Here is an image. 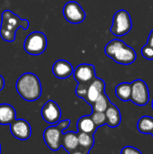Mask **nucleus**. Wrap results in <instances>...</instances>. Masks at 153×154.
I'll use <instances>...</instances> for the list:
<instances>
[{
    "label": "nucleus",
    "mask_w": 153,
    "mask_h": 154,
    "mask_svg": "<svg viewBox=\"0 0 153 154\" xmlns=\"http://www.w3.org/2000/svg\"><path fill=\"white\" fill-rule=\"evenodd\" d=\"M15 88L19 96L25 101L33 102L41 96V84L39 78L31 72L23 73L16 81Z\"/></svg>",
    "instance_id": "obj_1"
},
{
    "label": "nucleus",
    "mask_w": 153,
    "mask_h": 154,
    "mask_svg": "<svg viewBox=\"0 0 153 154\" xmlns=\"http://www.w3.org/2000/svg\"><path fill=\"white\" fill-rule=\"evenodd\" d=\"M105 52L106 56L121 65H130L136 60L134 49L119 39L110 41L105 47Z\"/></svg>",
    "instance_id": "obj_2"
},
{
    "label": "nucleus",
    "mask_w": 153,
    "mask_h": 154,
    "mask_svg": "<svg viewBox=\"0 0 153 154\" xmlns=\"http://www.w3.org/2000/svg\"><path fill=\"white\" fill-rule=\"evenodd\" d=\"M19 27L27 30L29 27V21L26 19H21L10 10H5L2 13L0 36L3 40L8 42H14L16 31Z\"/></svg>",
    "instance_id": "obj_3"
},
{
    "label": "nucleus",
    "mask_w": 153,
    "mask_h": 154,
    "mask_svg": "<svg viewBox=\"0 0 153 154\" xmlns=\"http://www.w3.org/2000/svg\"><path fill=\"white\" fill-rule=\"evenodd\" d=\"M69 120L60 121L54 126L47 127L43 132V140L46 145L52 152H57L62 146V131L69 127Z\"/></svg>",
    "instance_id": "obj_4"
},
{
    "label": "nucleus",
    "mask_w": 153,
    "mask_h": 154,
    "mask_svg": "<svg viewBox=\"0 0 153 154\" xmlns=\"http://www.w3.org/2000/svg\"><path fill=\"white\" fill-rule=\"evenodd\" d=\"M132 27L133 22L130 14L126 10L122 9L115 14L110 32L116 37H122L127 34Z\"/></svg>",
    "instance_id": "obj_5"
},
{
    "label": "nucleus",
    "mask_w": 153,
    "mask_h": 154,
    "mask_svg": "<svg viewBox=\"0 0 153 154\" xmlns=\"http://www.w3.org/2000/svg\"><path fill=\"white\" fill-rule=\"evenodd\" d=\"M46 48L47 38L41 32H33L30 33L23 42L24 51L31 55H40L45 51Z\"/></svg>",
    "instance_id": "obj_6"
},
{
    "label": "nucleus",
    "mask_w": 153,
    "mask_h": 154,
    "mask_svg": "<svg viewBox=\"0 0 153 154\" xmlns=\"http://www.w3.org/2000/svg\"><path fill=\"white\" fill-rule=\"evenodd\" d=\"M131 101L139 106H146L150 101V92L147 84L142 79H136L132 82Z\"/></svg>",
    "instance_id": "obj_7"
},
{
    "label": "nucleus",
    "mask_w": 153,
    "mask_h": 154,
    "mask_svg": "<svg viewBox=\"0 0 153 154\" xmlns=\"http://www.w3.org/2000/svg\"><path fill=\"white\" fill-rule=\"evenodd\" d=\"M63 15L69 23L73 24L80 23L86 19V12L76 1L68 2L64 5Z\"/></svg>",
    "instance_id": "obj_8"
},
{
    "label": "nucleus",
    "mask_w": 153,
    "mask_h": 154,
    "mask_svg": "<svg viewBox=\"0 0 153 154\" xmlns=\"http://www.w3.org/2000/svg\"><path fill=\"white\" fill-rule=\"evenodd\" d=\"M41 113L42 119L50 125H55L60 121L61 110L58 104L53 100H48L43 105Z\"/></svg>",
    "instance_id": "obj_9"
},
{
    "label": "nucleus",
    "mask_w": 153,
    "mask_h": 154,
    "mask_svg": "<svg viewBox=\"0 0 153 154\" xmlns=\"http://www.w3.org/2000/svg\"><path fill=\"white\" fill-rule=\"evenodd\" d=\"M10 126V132L12 135L21 141H26L31 137L32 128L30 124L24 119H15Z\"/></svg>",
    "instance_id": "obj_10"
},
{
    "label": "nucleus",
    "mask_w": 153,
    "mask_h": 154,
    "mask_svg": "<svg viewBox=\"0 0 153 154\" xmlns=\"http://www.w3.org/2000/svg\"><path fill=\"white\" fill-rule=\"evenodd\" d=\"M73 76L78 83H90L96 78L95 66L87 63L80 64L74 69Z\"/></svg>",
    "instance_id": "obj_11"
},
{
    "label": "nucleus",
    "mask_w": 153,
    "mask_h": 154,
    "mask_svg": "<svg viewBox=\"0 0 153 154\" xmlns=\"http://www.w3.org/2000/svg\"><path fill=\"white\" fill-rule=\"evenodd\" d=\"M105 89H106L105 81L99 78H96L88 86L87 93L85 100L92 106L96 101V99L105 92Z\"/></svg>",
    "instance_id": "obj_12"
},
{
    "label": "nucleus",
    "mask_w": 153,
    "mask_h": 154,
    "mask_svg": "<svg viewBox=\"0 0 153 154\" xmlns=\"http://www.w3.org/2000/svg\"><path fill=\"white\" fill-rule=\"evenodd\" d=\"M74 72L72 65L65 60H59L54 62L52 66V73L53 75L60 79H65L69 78Z\"/></svg>",
    "instance_id": "obj_13"
},
{
    "label": "nucleus",
    "mask_w": 153,
    "mask_h": 154,
    "mask_svg": "<svg viewBox=\"0 0 153 154\" xmlns=\"http://www.w3.org/2000/svg\"><path fill=\"white\" fill-rule=\"evenodd\" d=\"M16 119V112L9 104H0V125H11Z\"/></svg>",
    "instance_id": "obj_14"
},
{
    "label": "nucleus",
    "mask_w": 153,
    "mask_h": 154,
    "mask_svg": "<svg viewBox=\"0 0 153 154\" xmlns=\"http://www.w3.org/2000/svg\"><path fill=\"white\" fill-rule=\"evenodd\" d=\"M105 113L106 116V125L111 128L118 127L121 124V113L118 107L113 103H110Z\"/></svg>",
    "instance_id": "obj_15"
},
{
    "label": "nucleus",
    "mask_w": 153,
    "mask_h": 154,
    "mask_svg": "<svg viewBox=\"0 0 153 154\" xmlns=\"http://www.w3.org/2000/svg\"><path fill=\"white\" fill-rule=\"evenodd\" d=\"M79 145L78 137L77 133L68 132L64 133L62 135V146L66 151L69 152H72L77 150L78 146Z\"/></svg>",
    "instance_id": "obj_16"
},
{
    "label": "nucleus",
    "mask_w": 153,
    "mask_h": 154,
    "mask_svg": "<svg viewBox=\"0 0 153 154\" xmlns=\"http://www.w3.org/2000/svg\"><path fill=\"white\" fill-rule=\"evenodd\" d=\"M78 130V132L87 133L89 134H94V133L96 130V125H95L91 116H84L80 117L77 123Z\"/></svg>",
    "instance_id": "obj_17"
},
{
    "label": "nucleus",
    "mask_w": 153,
    "mask_h": 154,
    "mask_svg": "<svg viewBox=\"0 0 153 154\" xmlns=\"http://www.w3.org/2000/svg\"><path fill=\"white\" fill-rule=\"evenodd\" d=\"M115 95L121 101H130L132 97V83L123 82L118 84L115 88Z\"/></svg>",
    "instance_id": "obj_18"
},
{
    "label": "nucleus",
    "mask_w": 153,
    "mask_h": 154,
    "mask_svg": "<svg viewBox=\"0 0 153 154\" xmlns=\"http://www.w3.org/2000/svg\"><path fill=\"white\" fill-rule=\"evenodd\" d=\"M137 129L142 134H152L153 117L149 116H142L137 123Z\"/></svg>",
    "instance_id": "obj_19"
},
{
    "label": "nucleus",
    "mask_w": 153,
    "mask_h": 154,
    "mask_svg": "<svg viewBox=\"0 0 153 154\" xmlns=\"http://www.w3.org/2000/svg\"><path fill=\"white\" fill-rule=\"evenodd\" d=\"M110 100L107 97L106 94L104 92L97 99L96 101L92 105L93 107V111H96V112H106V109L108 108L109 105H110Z\"/></svg>",
    "instance_id": "obj_20"
},
{
    "label": "nucleus",
    "mask_w": 153,
    "mask_h": 154,
    "mask_svg": "<svg viewBox=\"0 0 153 154\" xmlns=\"http://www.w3.org/2000/svg\"><path fill=\"white\" fill-rule=\"evenodd\" d=\"M78 137L79 145L81 147L87 149V151H89L92 148V146L94 144V138H93L92 134L83 133V132H78Z\"/></svg>",
    "instance_id": "obj_21"
},
{
    "label": "nucleus",
    "mask_w": 153,
    "mask_h": 154,
    "mask_svg": "<svg viewBox=\"0 0 153 154\" xmlns=\"http://www.w3.org/2000/svg\"><path fill=\"white\" fill-rule=\"evenodd\" d=\"M91 117L96 125V127H100L104 125H106V116L104 112H96L93 111L91 114Z\"/></svg>",
    "instance_id": "obj_22"
},
{
    "label": "nucleus",
    "mask_w": 153,
    "mask_h": 154,
    "mask_svg": "<svg viewBox=\"0 0 153 154\" xmlns=\"http://www.w3.org/2000/svg\"><path fill=\"white\" fill-rule=\"evenodd\" d=\"M90 83H78V87L76 88V94L78 97L86 99L87 88H88V86Z\"/></svg>",
    "instance_id": "obj_23"
},
{
    "label": "nucleus",
    "mask_w": 153,
    "mask_h": 154,
    "mask_svg": "<svg viewBox=\"0 0 153 154\" xmlns=\"http://www.w3.org/2000/svg\"><path fill=\"white\" fill-rule=\"evenodd\" d=\"M142 56L150 60H153V46H151V44L147 43L145 44L142 48Z\"/></svg>",
    "instance_id": "obj_24"
},
{
    "label": "nucleus",
    "mask_w": 153,
    "mask_h": 154,
    "mask_svg": "<svg viewBox=\"0 0 153 154\" xmlns=\"http://www.w3.org/2000/svg\"><path fill=\"white\" fill-rule=\"evenodd\" d=\"M121 154H142L133 146H125L122 149Z\"/></svg>",
    "instance_id": "obj_25"
},
{
    "label": "nucleus",
    "mask_w": 153,
    "mask_h": 154,
    "mask_svg": "<svg viewBox=\"0 0 153 154\" xmlns=\"http://www.w3.org/2000/svg\"><path fill=\"white\" fill-rule=\"evenodd\" d=\"M148 43L153 46V29L152 31L150 32V35H149V38H148Z\"/></svg>",
    "instance_id": "obj_26"
},
{
    "label": "nucleus",
    "mask_w": 153,
    "mask_h": 154,
    "mask_svg": "<svg viewBox=\"0 0 153 154\" xmlns=\"http://www.w3.org/2000/svg\"><path fill=\"white\" fill-rule=\"evenodd\" d=\"M4 87H5V79H4V78L0 75V91L3 90Z\"/></svg>",
    "instance_id": "obj_27"
},
{
    "label": "nucleus",
    "mask_w": 153,
    "mask_h": 154,
    "mask_svg": "<svg viewBox=\"0 0 153 154\" xmlns=\"http://www.w3.org/2000/svg\"><path fill=\"white\" fill-rule=\"evenodd\" d=\"M70 154H84L82 152H80V151H74V152H72Z\"/></svg>",
    "instance_id": "obj_28"
},
{
    "label": "nucleus",
    "mask_w": 153,
    "mask_h": 154,
    "mask_svg": "<svg viewBox=\"0 0 153 154\" xmlns=\"http://www.w3.org/2000/svg\"><path fill=\"white\" fill-rule=\"evenodd\" d=\"M151 107H152V109H153V100H152V102H151Z\"/></svg>",
    "instance_id": "obj_29"
},
{
    "label": "nucleus",
    "mask_w": 153,
    "mask_h": 154,
    "mask_svg": "<svg viewBox=\"0 0 153 154\" xmlns=\"http://www.w3.org/2000/svg\"><path fill=\"white\" fill-rule=\"evenodd\" d=\"M0 154H1V144H0Z\"/></svg>",
    "instance_id": "obj_30"
},
{
    "label": "nucleus",
    "mask_w": 153,
    "mask_h": 154,
    "mask_svg": "<svg viewBox=\"0 0 153 154\" xmlns=\"http://www.w3.org/2000/svg\"><path fill=\"white\" fill-rule=\"evenodd\" d=\"M151 135H152V136H153V133H152V134H151Z\"/></svg>",
    "instance_id": "obj_31"
}]
</instances>
